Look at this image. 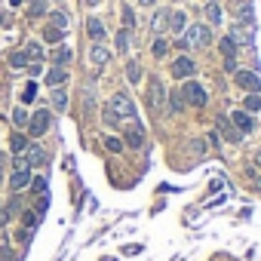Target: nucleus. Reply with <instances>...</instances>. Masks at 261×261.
<instances>
[{"instance_id":"nucleus-1","label":"nucleus","mask_w":261,"mask_h":261,"mask_svg":"<svg viewBox=\"0 0 261 261\" xmlns=\"http://www.w3.org/2000/svg\"><path fill=\"white\" fill-rule=\"evenodd\" d=\"M108 108L117 114V120H120V123H126V120L133 123V120H136V105H133V98H129L126 92H117V95L108 101Z\"/></svg>"},{"instance_id":"nucleus-2","label":"nucleus","mask_w":261,"mask_h":261,"mask_svg":"<svg viewBox=\"0 0 261 261\" xmlns=\"http://www.w3.org/2000/svg\"><path fill=\"white\" fill-rule=\"evenodd\" d=\"M212 40V28L209 25H191L188 31H185V43H191V46H206Z\"/></svg>"},{"instance_id":"nucleus-3","label":"nucleus","mask_w":261,"mask_h":261,"mask_svg":"<svg viewBox=\"0 0 261 261\" xmlns=\"http://www.w3.org/2000/svg\"><path fill=\"white\" fill-rule=\"evenodd\" d=\"M166 105V89H163V80L151 77V86H148V108L151 111H163Z\"/></svg>"},{"instance_id":"nucleus-4","label":"nucleus","mask_w":261,"mask_h":261,"mask_svg":"<svg viewBox=\"0 0 261 261\" xmlns=\"http://www.w3.org/2000/svg\"><path fill=\"white\" fill-rule=\"evenodd\" d=\"M181 98H185L188 105H194V108H203V105H206V89H203L197 80H188L185 89H181Z\"/></svg>"},{"instance_id":"nucleus-5","label":"nucleus","mask_w":261,"mask_h":261,"mask_svg":"<svg viewBox=\"0 0 261 261\" xmlns=\"http://www.w3.org/2000/svg\"><path fill=\"white\" fill-rule=\"evenodd\" d=\"M126 148H133V151H139L142 145H145V126L142 123H129V129H126V142H123Z\"/></svg>"},{"instance_id":"nucleus-6","label":"nucleus","mask_w":261,"mask_h":261,"mask_svg":"<svg viewBox=\"0 0 261 261\" xmlns=\"http://www.w3.org/2000/svg\"><path fill=\"white\" fill-rule=\"evenodd\" d=\"M233 83H240L246 92H261V80L255 71H233Z\"/></svg>"},{"instance_id":"nucleus-7","label":"nucleus","mask_w":261,"mask_h":261,"mask_svg":"<svg viewBox=\"0 0 261 261\" xmlns=\"http://www.w3.org/2000/svg\"><path fill=\"white\" fill-rule=\"evenodd\" d=\"M46 129H49V111H37V114L28 120V133H31L34 139H40Z\"/></svg>"},{"instance_id":"nucleus-8","label":"nucleus","mask_w":261,"mask_h":261,"mask_svg":"<svg viewBox=\"0 0 261 261\" xmlns=\"http://www.w3.org/2000/svg\"><path fill=\"white\" fill-rule=\"evenodd\" d=\"M194 71H197V65H194V59H191V56H178V59H175V65H172L175 80H188Z\"/></svg>"},{"instance_id":"nucleus-9","label":"nucleus","mask_w":261,"mask_h":261,"mask_svg":"<svg viewBox=\"0 0 261 261\" xmlns=\"http://www.w3.org/2000/svg\"><path fill=\"white\" fill-rule=\"evenodd\" d=\"M218 133H221V136H224V139H227L230 145H237V142L243 139V133H240V129H237V126L230 123V117H224V114L218 117Z\"/></svg>"},{"instance_id":"nucleus-10","label":"nucleus","mask_w":261,"mask_h":261,"mask_svg":"<svg viewBox=\"0 0 261 261\" xmlns=\"http://www.w3.org/2000/svg\"><path fill=\"white\" fill-rule=\"evenodd\" d=\"M230 123L240 129V133H252V129H255V117L246 114V111H233L230 114Z\"/></svg>"},{"instance_id":"nucleus-11","label":"nucleus","mask_w":261,"mask_h":261,"mask_svg":"<svg viewBox=\"0 0 261 261\" xmlns=\"http://www.w3.org/2000/svg\"><path fill=\"white\" fill-rule=\"evenodd\" d=\"M65 80H68V71H65V68H59V65H56V68H49V71H46V86H49V89L65 86Z\"/></svg>"},{"instance_id":"nucleus-12","label":"nucleus","mask_w":261,"mask_h":261,"mask_svg":"<svg viewBox=\"0 0 261 261\" xmlns=\"http://www.w3.org/2000/svg\"><path fill=\"white\" fill-rule=\"evenodd\" d=\"M31 185V169H13V178H10V188L13 191H22Z\"/></svg>"},{"instance_id":"nucleus-13","label":"nucleus","mask_w":261,"mask_h":261,"mask_svg":"<svg viewBox=\"0 0 261 261\" xmlns=\"http://www.w3.org/2000/svg\"><path fill=\"white\" fill-rule=\"evenodd\" d=\"M86 34L92 37V43H98V40H105V34H108V31H105V25L92 16V19H86Z\"/></svg>"},{"instance_id":"nucleus-14","label":"nucleus","mask_w":261,"mask_h":261,"mask_svg":"<svg viewBox=\"0 0 261 261\" xmlns=\"http://www.w3.org/2000/svg\"><path fill=\"white\" fill-rule=\"evenodd\" d=\"M185 28H188V16H185L181 10L169 13V31H175V34H185Z\"/></svg>"},{"instance_id":"nucleus-15","label":"nucleus","mask_w":261,"mask_h":261,"mask_svg":"<svg viewBox=\"0 0 261 261\" xmlns=\"http://www.w3.org/2000/svg\"><path fill=\"white\" fill-rule=\"evenodd\" d=\"M28 151V166L34 169V166H46V154H43V148H37V145H31V148H25Z\"/></svg>"},{"instance_id":"nucleus-16","label":"nucleus","mask_w":261,"mask_h":261,"mask_svg":"<svg viewBox=\"0 0 261 261\" xmlns=\"http://www.w3.org/2000/svg\"><path fill=\"white\" fill-rule=\"evenodd\" d=\"M230 40H233V43H252V31H249L243 22H237V25H233V34H230Z\"/></svg>"},{"instance_id":"nucleus-17","label":"nucleus","mask_w":261,"mask_h":261,"mask_svg":"<svg viewBox=\"0 0 261 261\" xmlns=\"http://www.w3.org/2000/svg\"><path fill=\"white\" fill-rule=\"evenodd\" d=\"M218 53H221L224 62H233V59H237V43H233L230 37H224V40L218 43Z\"/></svg>"},{"instance_id":"nucleus-18","label":"nucleus","mask_w":261,"mask_h":261,"mask_svg":"<svg viewBox=\"0 0 261 261\" xmlns=\"http://www.w3.org/2000/svg\"><path fill=\"white\" fill-rule=\"evenodd\" d=\"M108 56H111V53H108L101 43H92V49H89V62H92L95 68H98V65H105V62H108Z\"/></svg>"},{"instance_id":"nucleus-19","label":"nucleus","mask_w":261,"mask_h":261,"mask_svg":"<svg viewBox=\"0 0 261 261\" xmlns=\"http://www.w3.org/2000/svg\"><path fill=\"white\" fill-rule=\"evenodd\" d=\"M151 25H154V31H157V34H163V31H166V25H169V13H166V10H157Z\"/></svg>"},{"instance_id":"nucleus-20","label":"nucleus","mask_w":261,"mask_h":261,"mask_svg":"<svg viewBox=\"0 0 261 261\" xmlns=\"http://www.w3.org/2000/svg\"><path fill=\"white\" fill-rule=\"evenodd\" d=\"M243 105H246V108H243L246 114H258V111H261V95H258V92H249Z\"/></svg>"},{"instance_id":"nucleus-21","label":"nucleus","mask_w":261,"mask_h":261,"mask_svg":"<svg viewBox=\"0 0 261 261\" xmlns=\"http://www.w3.org/2000/svg\"><path fill=\"white\" fill-rule=\"evenodd\" d=\"M206 19H209V25H218V22L224 19L221 7H218V4H206Z\"/></svg>"},{"instance_id":"nucleus-22","label":"nucleus","mask_w":261,"mask_h":261,"mask_svg":"<svg viewBox=\"0 0 261 261\" xmlns=\"http://www.w3.org/2000/svg\"><path fill=\"white\" fill-rule=\"evenodd\" d=\"M43 40H46V43H62V40H65V31H62V28H53V25H46V31H43Z\"/></svg>"},{"instance_id":"nucleus-23","label":"nucleus","mask_w":261,"mask_h":261,"mask_svg":"<svg viewBox=\"0 0 261 261\" xmlns=\"http://www.w3.org/2000/svg\"><path fill=\"white\" fill-rule=\"evenodd\" d=\"M22 53L28 56V62H31V65H37V62L43 59V49H40V43H28V46H25Z\"/></svg>"},{"instance_id":"nucleus-24","label":"nucleus","mask_w":261,"mask_h":261,"mask_svg":"<svg viewBox=\"0 0 261 261\" xmlns=\"http://www.w3.org/2000/svg\"><path fill=\"white\" fill-rule=\"evenodd\" d=\"M28 16H31V19L46 16V0H31V4H28Z\"/></svg>"},{"instance_id":"nucleus-25","label":"nucleus","mask_w":261,"mask_h":261,"mask_svg":"<svg viewBox=\"0 0 261 261\" xmlns=\"http://www.w3.org/2000/svg\"><path fill=\"white\" fill-rule=\"evenodd\" d=\"M53 62H56L59 68H65V65L71 62V49H68V46H59V49L53 53Z\"/></svg>"},{"instance_id":"nucleus-26","label":"nucleus","mask_w":261,"mask_h":261,"mask_svg":"<svg viewBox=\"0 0 261 261\" xmlns=\"http://www.w3.org/2000/svg\"><path fill=\"white\" fill-rule=\"evenodd\" d=\"M126 77H129V83H139L142 80V65L139 62H129L126 65Z\"/></svg>"},{"instance_id":"nucleus-27","label":"nucleus","mask_w":261,"mask_h":261,"mask_svg":"<svg viewBox=\"0 0 261 261\" xmlns=\"http://www.w3.org/2000/svg\"><path fill=\"white\" fill-rule=\"evenodd\" d=\"M53 105H56V111H65L68 108V95H65V89L59 86V89H53Z\"/></svg>"},{"instance_id":"nucleus-28","label":"nucleus","mask_w":261,"mask_h":261,"mask_svg":"<svg viewBox=\"0 0 261 261\" xmlns=\"http://www.w3.org/2000/svg\"><path fill=\"white\" fill-rule=\"evenodd\" d=\"M10 148H13V154H22V151L28 148V139H25L22 133H16V136L10 139Z\"/></svg>"},{"instance_id":"nucleus-29","label":"nucleus","mask_w":261,"mask_h":261,"mask_svg":"<svg viewBox=\"0 0 261 261\" xmlns=\"http://www.w3.org/2000/svg\"><path fill=\"white\" fill-rule=\"evenodd\" d=\"M169 111H172V114H181V111H185V98H181V92H172V95H169Z\"/></svg>"},{"instance_id":"nucleus-30","label":"nucleus","mask_w":261,"mask_h":261,"mask_svg":"<svg viewBox=\"0 0 261 261\" xmlns=\"http://www.w3.org/2000/svg\"><path fill=\"white\" fill-rule=\"evenodd\" d=\"M10 65H13V68H28L31 62H28V56L19 49V53H13V56H10Z\"/></svg>"},{"instance_id":"nucleus-31","label":"nucleus","mask_w":261,"mask_h":261,"mask_svg":"<svg viewBox=\"0 0 261 261\" xmlns=\"http://www.w3.org/2000/svg\"><path fill=\"white\" fill-rule=\"evenodd\" d=\"M123 28H126V31L136 28V13H133V7H123Z\"/></svg>"},{"instance_id":"nucleus-32","label":"nucleus","mask_w":261,"mask_h":261,"mask_svg":"<svg viewBox=\"0 0 261 261\" xmlns=\"http://www.w3.org/2000/svg\"><path fill=\"white\" fill-rule=\"evenodd\" d=\"M49 25L65 31V25H68V16H65V13H53V16H49Z\"/></svg>"},{"instance_id":"nucleus-33","label":"nucleus","mask_w":261,"mask_h":261,"mask_svg":"<svg viewBox=\"0 0 261 261\" xmlns=\"http://www.w3.org/2000/svg\"><path fill=\"white\" fill-rule=\"evenodd\" d=\"M101 120H105V123H108V126H120V120H117V114H114V111H111V108H108V105H105V108H101Z\"/></svg>"},{"instance_id":"nucleus-34","label":"nucleus","mask_w":261,"mask_h":261,"mask_svg":"<svg viewBox=\"0 0 261 261\" xmlns=\"http://www.w3.org/2000/svg\"><path fill=\"white\" fill-rule=\"evenodd\" d=\"M34 95H37V83H34V80H31V83H28V86H25V92H22V101H25V105H28V101H34Z\"/></svg>"},{"instance_id":"nucleus-35","label":"nucleus","mask_w":261,"mask_h":261,"mask_svg":"<svg viewBox=\"0 0 261 261\" xmlns=\"http://www.w3.org/2000/svg\"><path fill=\"white\" fill-rule=\"evenodd\" d=\"M105 148H108L111 154H120V151H123V142H120V139H111V136H108V139H105Z\"/></svg>"},{"instance_id":"nucleus-36","label":"nucleus","mask_w":261,"mask_h":261,"mask_svg":"<svg viewBox=\"0 0 261 261\" xmlns=\"http://www.w3.org/2000/svg\"><path fill=\"white\" fill-rule=\"evenodd\" d=\"M117 49H120V53H126V49H129V34H126V28L117 34Z\"/></svg>"},{"instance_id":"nucleus-37","label":"nucleus","mask_w":261,"mask_h":261,"mask_svg":"<svg viewBox=\"0 0 261 261\" xmlns=\"http://www.w3.org/2000/svg\"><path fill=\"white\" fill-rule=\"evenodd\" d=\"M166 49H169V43L166 40H154V46H151V53L160 59V56H166Z\"/></svg>"},{"instance_id":"nucleus-38","label":"nucleus","mask_w":261,"mask_h":261,"mask_svg":"<svg viewBox=\"0 0 261 261\" xmlns=\"http://www.w3.org/2000/svg\"><path fill=\"white\" fill-rule=\"evenodd\" d=\"M13 120H16V126H28V111H25V108H16Z\"/></svg>"},{"instance_id":"nucleus-39","label":"nucleus","mask_w":261,"mask_h":261,"mask_svg":"<svg viewBox=\"0 0 261 261\" xmlns=\"http://www.w3.org/2000/svg\"><path fill=\"white\" fill-rule=\"evenodd\" d=\"M31 191H34L37 197H43V194H46V178H34V181H31Z\"/></svg>"},{"instance_id":"nucleus-40","label":"nucleus","mask_w":261,"mask_h":261,"mask_svg":"<svg viewBox=\"0 0 261 261\" xmlns=\"http://www.w3.org/2000/svg\"><path fill=\"white\" fill-rule=\"evenodd\" d=\"M237 16H240V19H249V16H252V7H249V4H240V7H237Z\"/></svg>"},{"instance_id":"nucleus-41","label":"nucleus","mask_w":261,"mask_h":261,"mask_svg":"<svg viewBox=\"0 0 261 261\" xmlns=\"http://www.w3.org/2000/svg\"><path fill=\"white\" fill-rule=\"evenodd\" d=\"M46 206H49V197L43 194V197H37V215H43L46 212Z\"/></svg>"},{"instance_id":"nucleus-42","label":"nucleus","mask_w":261,"mask_h":261,"mask_svg":"<svg viewBox=\"0 0 261 261\" xmlns=\"http://www.w3.org/2000/svg\"><path fill=\"white\" fill-rule=\"evenodd\" d=\"M22 221H25V227H34V224H37V215H34V212H25Z\"/></svg>"},{"instance_id":"nucleus-43","label":"nucleus","mask_w":261,"mask_h":261,"mask_svg":"<svg viewBox=\"0 0 261 261\" xmlns=\"http://www.w3.org/2000/svg\"><path fill=\"white\" fill-rule=\"evenodd\" d=\"M191 148H194L197 154H206V142H203V139H200V142H191Z\"/></svg>"},{"instance_id":"nucleus-44","label":"nucleus","mask_w":261,"mask_h":261,"mask_svg":"<svg viewBox=\"0 0 261 261\" xmlns=\"http://www.w3.org/2000/svg\"><path fill=\"white\" fill-rule=\"evenodd\" d=\"M252 166H255V169H261V151L255 154V160H252Z\"/></svg>"},{"instance_id":"nucleus-45","label":"nucleus","mask_w":261,"mask_h":261,"mask_svg":"<svg viewBox=\"0 0 261 261\" xmlns=\"http://www.w3.org/2000/svg\"><path fill=\"white\" fill-rule=\"evenodd\" d=\"M142 7H148V10H151V7H154V0H142Z\"/></svg>"},{"instance_id":"nucleus-46","label":"nucleus","mask_w":261,"mask_h":261,"mask_svg":"<svg viewBox=\"0 0 261 261\" xmlns=\"http://www.w3.org/2000/svg\"><path fill=\"white\" fill-rule=\"evenodd\" d=\"M95 4H98V0H86V7H95Z\"/></svg>"},{"instance_id":"nucleus-47","label":"nucleus","mask_w":261,"mask_h":261,"mask_svg":"<svg viewBox=\"0 0 261 261\" xmlns=\"http://www.w3.org/2000/svg\"><path fill=\"white\" fill-rule=\"evenodd\" d=\"M209 4H218V0H209Z\"/></svg>"},{"instance_id":"nucleus-48","label":"nucleus","mask_w":261,"mask_h":261,"mask_svg":"<svg viewBox=\"0 0 261 261\" xmlns=\"http://www.w3.org/2000/svg\"><path fill=\"white\" fill-rule=\"evenodd\" d=\"M0 163H4V157H0Z\"/></svg>"}]
</instances>
